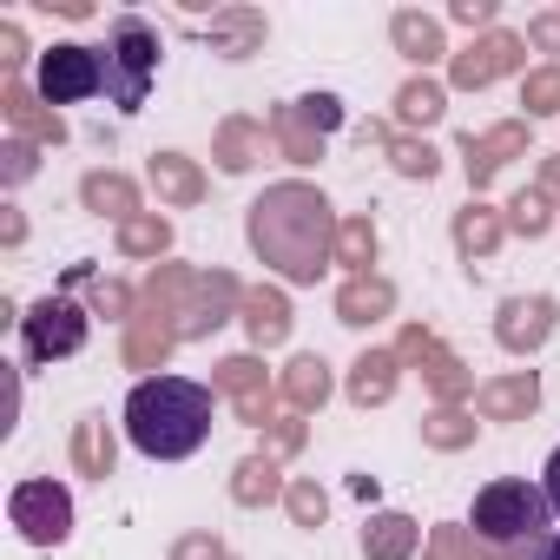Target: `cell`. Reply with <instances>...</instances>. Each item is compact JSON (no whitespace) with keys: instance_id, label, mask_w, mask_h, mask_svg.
<instances>
[{"instance_id":"1","label":"cell","mask_w":560,"mask_h":560,"mask_svg":"<svg viewBox=\"0 0 560 560\" xmlns=\"http://www.w3.org/2000/svg\"><path fill=\"white\" fill-rule=\"evenodd\" d=\"M250 250L284 277V284H317V277L330 270V250H337V211L317 185L304 178H284V185H270L264 198H250Z\"/></svg>"},{"instance_id":"2","label":"cell","mask_w":560,"mask_h":560,"mask_svg":"<svg viewBox=\"0 0 560 560\" xmlns=\"http://www.w3.org/2000/svg\"><path fill=\"white\" fill-rule=\"evenodd\" d=\"M211 389L191 376H145L126 396V442L152 462H185L211 435Z\"/></svg>"},{"instance_id":"3","label":"cell","mask_w":560,"mask_h":560,"mask_svg":"<svg viewBox=\"0 0 560 560\" xmlns=\"http://www.w3.org/2000/svg\"><path fill=\"white\" fill-rule=\"evenodd\" d=\"M468 527H475V540H481V547H494V553H501V547H534V540H547V527H553L547 488L501 475V481H488V488L475 494Z\"/></svg>"},{"instance_id":"4","label":"cell","mask_w":560,"mask_h":560,"mask_svg":"<svg viewBox=\"0 0 560 560\" xmlns=\"http://www.w3.org/2000/svg\"><path fill=\"white\" fill-rule=\"evenodd\" d=\"M100 60H106V100L119 113H139L152 100V80H159V27L139 14H119Z\"/></svg>"},{"instance_id":"5","label":"cell","mask_w":560,"mask_h":560,"mask_svg":"<svg viewBox=\"0 0 560 560\" xmlns=\"http://www.w3.org/2000/svg\"><path fill=\"white\" fill-rule=\"evenodd\" d=\"M34 93L47 106H80L93 93H106V60L100 47H80V40H60L40 54V73H34Z\"/></svg>"},{"instance_id":"6","label":"cell","mask_w":560,"mask_h":560,"mask_svg":"<svg viewBox=\"0 0 560 560\" xmlns=\"http://www.w3.org/2000/svg\"><path fill=\"white\" fill-rule=\"evenodd\" d=\"M86 330L93 317L73 304V298H40L27 317H21V337H27V363H67L86 350Z\"/></svg>"},{"instance_id":"7","label":"cell","mask_w":560,"mask_h":560,"mask_svg":"<svg viewBox=\"0 0 560 560\" xmlns=\"http://www.w3.org/2000/svg\"><path fill=\"white\" fill-rule=\"evenodd\" d=\"M8 514H14V527H21L34 547H60V540L73 534V494H67L60 481H21V488L8 494Z\"/></svg>"},{"instance_id":"8","label":"cell","mask_w":560,"mask_h":560,"mask_svg":"<svg viewBox=\"0 0 560 560\" xmlns=\"http://www.w3.org/2000/svg\"><path fill=\"white\" fill-rule=\"evenodd\" d=\"M527 60V40L521 34H481L475 47H462V54H448V80L462 86V93H481V86H494L501 73H514Z\"/></svg>"},{"instance_id":"9","label":"cell","mask_w":560,"mask_h":560,"mask_svg":"<svg viewBox=\"0 0 560 560\" xmlns=\"http://www.w3.org/2000/svg\"><path fill=\"white\" fill-rule=\"evenodd\" d=\"M553 298H508L501 304V317H494V337H501V350H514V357H527V350H540L547 337H553Z\"/></svg>"},{"instance_id":"10","label":"cell","mask_w":560,"mask_h":560,"mask_svg":"<svg viewBox=\"0 0 560 560\" xmlns=\"http://www.w3.org/2000/svg\"><path fill=\"white\" fill-rule=\"evenodd\" d=\"M534 409H540V376H534V370L475 389V416H481V422H527Z\"/></svg>"},{"instance_id":"11","label":"cell","mask_w":560,"mask_h":560,"mask_svg":"<svg viewBox=\"0 0 560 560\" xmlns=\"http://www.w3.org/2000/svg\"><path fill=\"white\" fill-rule=\"evenodd\" d=\"M462 152H468V185L481 191L508 159H521V152H527V126H521V119H508V126H494V132H481V139L468 132V139H462Z\"/></svg>"},{"instance_id":"12","label":"cell","mask_w":560,"mask_h":560,"mask_svg":"<svg viewBox=\"0 0 560 560\" xmlns=\"http://www.w3.org/2000/svg\"><path fill=\"white\" fill-rule=\"evenodd\" d=\"M218 389H231V402H237V422H250V429H270V383H264L257 357H231V363H218Z\"/></svg>"},{"instance_id":"13","label":"cell","mask_w":560,"mask_h":560,"mask_svg":"<svg viewBox=\"0 0 560 560\" xmlns=\"http://www.w3.org/2000/svg\"><path fill=\"white\" fill-rule=\"evenodd\" d=\"M0 106H8V119L21 126V139H34V145H60L67 139V126H60V113L40 100V93H27L21 80H8V93H0Z\"/></svg>"},{"instance_id":"14","label":"cell","mask_w":560,"mask_h":560,"mask_svg":"<svg viewBox=\"0 0 560 560\" xmlns=\"http://www.w3.org/2000/svg\"><path fill=\"white\" fill-rule=\"evenodd\" d=\"M231 304H244L237 298V284L224 270H211V277H191V311H185V337H205V330H218L224 317H231Z\"/></svg>"},{"instance_id":"15","label":"cell","mask_w":560,"mask_h":560,"mask_svg":"<svg viewBox=\"0 0 560 560\" xmlns=\"http://www.w3.org/2000/svg\"><path fill=\"white\" fill-rule=\"evenodd\" d=\"M205 40H211V54H224V60H250V54L264 47V14H257V8H224V14H211Z\"/></svg>"},{"instance_id":"16","label":"cell","mask_w":560,"mask_h":560,"mask_svg":"<svg viewBox=\"0 0 560 560\" xmlns=\"http://www.w3.org/2000/svg\"><path fill=\"white\" fill-rule=\"evenodd\" d=\"M389 40H396V54H402V60H416V67H435V60L448 54L442 21H435V14H416V8H402V14L389 21Z\"/></svg>"},{"instance_id":"17","label":"cell","mask_w":560,"mask_h":560,"mask_svg":"<svg viewBox=\"0 0 560 560\" xmlns=\"http://www.w3.org/2000/svg\"><path fill=\"white\" fill-rule=\"evenodd\" d=\"M396 311V284H389V277H350V284L337 291V317L343 324H376V317H389Z\"/></svg>"},{"instance_id":"18","label":"cell","mask_w":560,"mask_h":560,"mask_svg":"<svg viewBox=\"0 0 560 560\" xmlns=\"http://www.w3.org/2000/svg\"><path fill=\"white\" fill-rule=\"evenodd\" d=\"M396 376H402V357L396 350H363L357 370H350V402H363V409L389 402L396 396Z\"/></svg>"},{"instance_id":"19","label":"cell","mask_w":560,"mask_h":560,"mask_svg":"<svg viewBox=\"0 0 560 560\" xmlns=\"http://www.w3.org/2000/svg\"><path fill=\"white\" fill-rule=\"evenodd\" d=\"M244 330H250V343L257 350H277V343H284L291 337V304L284 298H277V291H244Z\"/></svg>"},{"instance_id":"20","label":"cell","mask_w":560,"mask_h":560,"mask_svg":"<svg viewBox=\"0 0 560 560\" xmlns=\"http://www.w3.org/2000/svg\"><path fill=\"white\" fill-rule=\"evenodd\" d=\"M264 145H270V126L264 119H224L218 126V165L224 172H250L264 159Z\"/></svg>"},{"instance_id":"21","label":"cell","mask_w":560,"mask_h":560,"mask_svg":"<svg viewBox=\"0 0 560 560\" xmlns=\"http://www.w3.org/2000/svg\"><path fill=\"white\" fill-rule=\"evenodd\" d=\"M80 198H86V211H106V218H119V224L139 218V185H132L126 172H86Z\"/></svg>"},{"instance_id":"22","label":"cell","mask_w":560,"mask_h":560,"mask_svg":"<svg viewBox=\"0 0 560 560\" xmlns=\"http://www.w3.org/2000/svg\"><path fill=\"white\" fill-rule=\"evenodd\" d=\"M416 547H422V527L409 514H376L363 527V553L370 560H416Z\"/></svg>"},{"instance_id":"23","label":"cell","mask_w":560,"mask_h":560,"mask_svg":"<svg viewBox=\"0 0 560 560\" xmlns=\"http://www.w3.org/2000/svg\"><path fill=\"white\" fill-rule=\"evenodd\" d=\"M152 185H159V198H172V205H198L205 198V172L185 159V152H152Z\"/></svg>"},{"instance_id":"24","label":"cell","mask_w":560,"mask_h":560,"mask_svg":"<svg viewBox=\"0 0 560 560\" xmlns=\"http://www.w3.org/2000/svg\"><path fill=\"white\" fill-rule=\"evenodd\" d=\"M501 231H508V224H501V211H488L481 198H475L468 211H455V250H462L468 264H475V257H494Z\"/></svg>"},{"instance_id":"25","label":"cell","mask_w":560,"mask_h":560,"mask_svg":"<svg viewBox=\"0 0 560 560\" xmlns=\"http://www.w3.org/2000/svg\"><path fill=\"white\" fill-rule=\"evenodd\" d=\"M324 396H330V363L324 357H298L284 370V402L304 416V409H324Z\"/></svg>"},{"instance_id":"26","label":"cell","mask_w":560,"mask_h":560,"mask_svg":"<svg viewBox=\"0 0 560 560\" xmlns=\"http://www.w3.org/2000/svg\"><path fill=\"white\" fill-rule=\"evenodd\" d=\"M73 468H80V475H93V481H106V475H113V429H106L100 416H86V422L73 429Z\"/></svg>"},{"instance_id":"27","label":"cell","mask_w":560,"mask_h":560,"mask_svg":"<svg viewBox=\"0 0 560 560\" xmlns=\"http://www.w3.org/2000/svg\"><path fill=\"white\" fill-rule=\"evenodd\" d=\"M277 494H284V481H277V462H270V455L237 462V481H231V501H237V508H264V501H277Z\"/></svg>"},{"instance_id":"28","label":"cell","mask_w":560,"mask_h":560,"mask_svg":"<svg viewBox=\"0 0 560 560\" xmlns=\"http://www.w3.org/2000/svg\"><path fill=\"white\" fill-rule=\"evenodd\" d=\"M270 139L284 145V159H291V165H317V159H324V139H317L311 126H298V113H291V106H277V113H270Z\"/></svg>"},{"instance_id":"29","label":"cell","mask_w":560,"mask_h":560,"mask_svg":"<svg viewBox=\"0 0 560 560\" xmlns=\"http://www.w3.org/2000/svg\"><path fill=\"white\" fill-rule=\"evenodd\" d=\"M442 113H448V93H442L435 80H409V86L396 93V119H402V126H435Z\"/></svg>"},{"instance_id":"30","label":"cell","mask_w":560,"mask_h":560,"mask_svg":"<svg viewBox=\"0 0 560 560\" xmlns=\"http://www.w3.org/2000/svg\"><path fill=\"white\" fill-rule=\"evenodd\" d=\"M119 250L126 257H159V250H172V224L159 211H139L132 224H119Z\"/></svg>"},{"instance_id":"31","label":"cell","mask_w":560,"mask_h":560,"mask_svg":"<svg viewBox=\"0 0 560 560\" xmlns=\"http://www.w3.org/2000/svg\"><path fill=\"white\" fill-rule=\"evenodd\" d=\"M337 264H350L357 277H370V264H376V224L370 218H350L337 231Z\"/></svg>"},{"instance_id":"32","label":"cell","mask_w":560,"mask_h":560,"mask_svg":"<svg viewBox=\"0 0 560 560\" xmlns=\"http://www.w3.org/2000/svg\"><path fill=\"white\" fill-rule=\"evenodd\" d=\"M389 165H396L402 178H422V185H429V178L442 172V152H435L429 139H389Z\"/></svg>"},{"instance_id":"33","label":"cell","mask_w":560,"mask_h":560,"mask_svg":"<svg viewBox=\"0 0 560 560\" xmlns=\"http://www.w3.org/2000/svg\"><path fill=\"white\" fill-rule=\"evenodd\" d=\"M422 376H429V389H435V396H448V402H455V396L468 389V370H462V363H455L448 350H435V343L422 350Z\"/></svg>"},{"instance_id":"34","label":"cell","mask_w":560,"mask_h":560,"mask_svg":"<svg viewBox=\"0 0 560 560\" xmlns=\"http://www.w3.org/2000/svg\"><path fill=\"white\" fill-rule=\"evenodd\" d=\"M422 442H429V448H462V442H475V416H462V409H435V416L422 422Z\"/></svg>"},{"instance_id":"35","label":"cell","mask_w":560,"mask_h":560,"mask_svg":"<svg viewBox=\"0 0 560 560\" xmlns=\"http://www.w3.org/2000/svg\"><path fill=\"white\" fill-rule=\"evenodd\" d=\"M521 106H527V119H547V113H560V67H540V73H527V80H521Z\"/></svg>"},{"instance_id":"36","label":"cell","mask_w":560,"mask_h":560,"mask_svg":"<svg viewBox=\"0 0 560 560\" xmlns=\"http://www.w3.org/2000/svg\"><path fill=\"white\" fill-rule=\"evenodd\" d=\"M291 113H298V126H311L317 139L343 126V100H337V93H304V100H298Z\"/></svg>"},{"instance_id":"37","label":"cell","mask_w":560,"mask_h":560,"mask_svg":"<svg viewBox=\"0 0 560 560\" xmlns=\"http://www.w3.org/2000/svg\"><path fill=\"white\" fill-rule=\"evenodd\" d=\"M422 560H481V547H475L468 527H435L429 547H422Z\"/></svg>"},{"instance_id":"38","label":"cell","mask_w":560,"mask_h":560,"mask_svg":"<svg viewBox=\"0 0 560 560\" xmlns=\"http://www.w3.org/2000/svg\"><path fill=\"white\" fill-rule=\"evenodd\" d=\"M508 224H514L521 237H540V231L553 224V211H547V191H540V185H534V191H521V198H514V218H508Z\"/></svg>"},{"instance_id":"39","label":"cell","mask_w":560,"mask_h":560,"mask_svg":"<svg viewBox=\"0 0 560 560\" xmlns=\"http://www.w3.org/2000/svg\"><path fill=\"white\" fill-rule=\"evenodd\" d=\"M284 501H291L298 527H317V521L330 514V501H324V488H317V481H291V488H284Z\"/></svg>"},{"instance_id":"40","label":"cell","mask_w":560,"mask_h":560,"mask_svg":"<svg viewBox=\"0 0 560 560\" xmlns=\"http://www.w3.org/2000/svg\"><path fill=\"white\" fill-rule=\"evenodd\" d=\"M8 165H0V178L8 185H27L34 178V139H8V152H0Z\"/></svg>"},{"instance_id":"41","label":"cell","mask_w":560,"mask_h":560,"mask_svg":"<svg viewBox=\"0 0 560 560\" xmlns=\"http://www.w3.org/2000/svg\"><path fill=\"white\" fill-rule=\"evenodd\" d=\"M172 560H231V553H224V540H211V534H185V540L172 547Z\"/></svg>"},{"instance_id":"42","label":"cell","mask_w":560,"mask_h":560,"mask_svg":"<svg viewBox=\"0 0 560 560\" xmlns=\"http://www.w3.org/2000/svg\"><path fill=\"white\" fill-rule=\"evenodd\" d=\"M455 21H462L468 34H475V27L494 34V0H455Z\"/></svg>"},{"instance_id":"43","label":"cell","mask_w":560,"mask_h":560,"mask_svg":"<svg viewBox=\"0 0 560 560\" xmlns=\"http://www.w3.org/2000/svg\"><path fill=\"white\" fill-rule=\"evenodd\" d=\"M527 47L560 54V14H534V21H527Z\"/></svg>"},{"instance_id":"44","label":"cell","mask_w":560,"mask_h":560,"mask_svg":"<svg viewBox=\"0 0 560 560\" xmlns=\"http://www.w3.org/2000/svg\"><path fill=\"white\" fill-rule=\"evenodd\" d=\"M21 60H27V40H21V27H14V21H0V67L14 73Z\"/></svg>"},{"instance_id":"45","label":"cell","mask_w":560,"mask_h":560,"mask_svg":"<svg viewBox=\"0 0 560 560\" xmlns=\"http://www.w3.org/2000/svg\"><path fill=\"white\" fill-rule=\"evenodd\" d=\"M270 448L277 455H298L304 448V422H270Z\"/></svg>"},{"instance_id":"46","label":"cell","mask_w":560,"mask_h":560,"mask_svg":"<svg viewBox=\"0 0 560 560\" xmlns=\"http://www.w3.org/2000/svg\"><path fill=\"white\" fill-rule=\"evenodd\" d=\"M540 488H547V508H553V521H560V448L547 455V475H540Z\"/></svg>"},{"instance_id":"47","label":"cell","mask_w":560,"mask_h":560,"mask_svg":"<svg viewBox=\"0 0 560 560\" xmlns=\"http://www.w3.org/2000/svg\"><path fill=\"white\" fill-rule=\"evenodd\" d=\"M540 191H547V198H560V159H547V165H540Z\"/></svg>"},{"instance_id":"48","label":"cell","mask_w":560,"mask_h":560,"mask_svg":"<svg viewBox=\"0 0 560 560\" xmlns=\"http://www.w3.org/2000/svg\"><path fill=\"white\" fill-rule=\"evenodd\" d=\"M534 560H560V534H547V540H534Z\"/></svg>"},{"instance_id":"49","label":"cell","mask_w":560,"mask_h":560,"mask_svg":"<svg viewBox=\"0 0 560 560\" xmlns=\"http://www.w3.org/2000/svg\"><path fill=\"white\" fill-rule=\"evenodd\" d=\"M494 560H534V547H501Z\"/></svg>"}]
</instances>
